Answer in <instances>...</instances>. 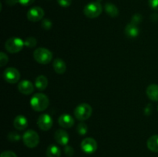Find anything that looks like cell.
Instances as JSON below:
<instances>
[{
	"mask_svg": "<svg viewBox=\"0 0 158 157\" xmlns=\"http://www.w3.org/2000/svg\"><path fill=\"white\" fill-rule=\"evenodd\" d=\"M49 105V100L47 95L43 93H36L30 99V106L32 109L37 112L46 110Z\"/></svg>",
	"mask_w": 158,
	"mask_h": 157,
	"instance_id": "cell-1",
	"label": "cell"
},
{
	"mask_svg": "<svg viewBox=\"0 0 158 157\" xmlns=\"http://www.w3.org/2000/svg\"><path fill=\"white\" fill-rule=\"evenodd\" d=\"M33 57L40 64H48L52 59V53L46 48H38L33 52Z\"/></svg>",
	"mask_w": 158,
	"mask_h": 157,
	"instance_id": "cell-2",
	"label": "cell"
},
{
	"mask_svg": "<svg viewBox=\"0 0 158 157\" xmlns=\"http://www.w3.org/2000/svg\"><path fill=\"white\" fill-rule=\"evenodd\" d=\"M74 116L80 121H84L91 116L93 112L92 107L87 103H82L74 109Z\"/></svg>",
	"mask_w": 158,
	"mask_h": 157,
	"instance_id": "cell-3",
	"label": "cell"
},
{
	"mask_svg": "<svg viewBox=\"0 0 158 157\" xmlns=\"http://www.w3.org/2000/svg\"><path fill=\"white\" fill-rule=\"evenodd\" d=\"M25 43L23 40L17 37L9 38L5 43V49L10 53H17L23 49Z\"/></svg>",
	"mask_w": 158,
	"mask_h": 157,
	"instance_id": "cell-4",
	"label": "cell"
},
{
	"mask_svg": "<svg viewBox=\"0 0 158 157\" xmlns=\"http://www.w3.org/2000/svg\"><path fill=\"white\" fill-rule=\"evenodd\" d=\"M103 8L101 4L98 2H93L86 5L83 9L84 15L89 18H94L98 17L102 13Z\"/></svg>",
	"mask_w": 158,
	"mask_h": 157,
	"instance_id": "cell-5",
	"label": "cell"
},
{
	"mask_svg": "<svg viewBox=\"0 0 158 157\" xmlns=\"http://www.w3.org/2000/svg\"><path fill=\"white\" fill-rule=\"evenodd\" d=\"M24 144L28 148H35L40 143V136L38 133L34 130H27L23 135Z\"/></svg>",
	"mask_w": 158,
	"mask_h": 157,
	"instance_id": "cell-6",
	"label": "cell"
},
{
	"mask_svg": "<svg viewBox=\"0 0 158 157\" xmlns=\"http://www.w3.org/2000/svg\"><path fill=\"white\" fill-rule=\"evenodd\" d=\"M82 150L86 154H92L97 149V143L94 139L88 137L84 139L80 144Z\"/></svg>",
	"mask_w": 158,
	"mask_h": 157,
	"instance_id": "cell-7",
	"label": "cell"
},
{
	"mask_svg": "<svg viewBox=\"0 0 158 157\" xmlns=\"http://www.w3.org/2000/svg\"><path fill=\"white\" fill-rule=\"evenodd\" d=\"M3 76H4L5 80L7 83L14 84V83H16L19 80L20 73L15 68L9 67L6 69H5Z\"/></svg>",
	"mask_w": 158,
	"mask_h": 157,
	"instance_id": "cell-8",
	"label": "cell"
},
{
	"mask_svg": "<svg viewBox=\"0 0 158 157\" xmlns=\"http://www.w3.org/2000/svg\"><path fill=\"white\" fill-rule=\"evenodd\" d=\"M44 16V10L40 6H35L32 7L28 11L27 18L28 19L32 22H39L43 19Z\"/></svg>",
	"mask_w": 158,
	"mask_h": 157,
	"instance_id": "cell-9",
	"label": "cell"
},
{
	"mask_svg": "<svg viewBox=\"0 0 158 157\" xmlns=\"http://www.w3.org/2000/svg\"><path fill=\"white\" fill-rule=\"evenodd\" d=\"M37 125L43 131H48L52 126V119L48 114H42L38 117Z\"/></svg>",
	"mask_w": 158,
	"mask_h": 157,
	"instance_id": "cell-10",
	"label": "cell"
},
{
	"mask_svg": "<svg viewBox=\"0 0 158 157\" xmlns=\"http://www.w3.org/2000/svg\"><path fill=\"white\" fill-rule=\"evenodd\" d=\"M54 138H55L56 142L61 146H66L69 143V135L63 129H57L54 135Z\"/></svg>",
	"mask_w": 158,
	"mask_h": 157,
	"instance_id": "cell-11",
	"label": "cell"
},
{
	"mask_svg": "<svg viewBox=\"0 0 158 157\" xmlns=\"http://www.w3.org/2000/svg\"><path fill=\"white\" fill-rule=\"evenodd\" d=\"M18 90L24 95H29L34 91V86L28 80H23L18 85Z\"/></svg>",
	"mask_w": 158,
	"mask_h": 157,
	"instance_id": "cell-12",
	"label": "cell"
},
{
	"mask_svg": "<svg viewBox=\"0 0 158 157\" xmlns=\"http://www.w3.org/2000/svg\"><path fill=\"white\" fill-rule=\"evenodd\" d=\"M58 123L61 127L69 129L74 125V119L69 114H63L59 117Z\"/></svg>",
	"mask_w": 158,
	"mask_h": 157,
	"instance_id": "cell-13",
	"label": "cell"
},
{
	"mask_svg": "<svg viewBox=\"0 0 158 157\" xmlns=\"http://www.w3.org/2000/svg\"><path fill=\"white\" fill-rule=\"evenodd\" d=\"M13 126L18 130H24L28 126L27 119L23 115H17L13 121Z\"/></svg>",
	"mask_w": 158,
	"mask_h": 157,
	"instance_id": "cell-14",
	"label": "cell"
},
{
	"mask_svg": "<svg viewBox=\"0 0 158 157\" xmlns=\"http://www.w3.org/2000/svg\"><path fill=\"white\" fill-rule=\"evenodd\" d=\"M147 95L152 101H158V85L151 84L147 88Z\"/></svg>",
	"mask_w": 158,
	"mask_h": 157,
	"instance_id": "cell-15",
	"label": "cell"
},
{
	"mask_svg": "<svg viewBox=\"0 0 158 157\" xmlns=\"http://www.w3.org/2000/svg\"><path fill=\"white\" fill-rule=\"evenodd\" d=\"M53 69L57 74L65 73L66 70V65L63 59L61 58H56L53 61Z\"/></svg>",
	"mask_w": 158,
	"mask_h": 157,
	"instance_id": "cell-16",
	"label": "cell"
},
{
	"mask_svg": "<svg viewBox=\"0 0 158 157\" xmlns=\"http://www.w3.org/2000/svg\"><path fill=\"white\" fill-rule=\"evenodd\" d=\"M125 33L130 38H136L139 35V29L137 25L134 23H129L125 28Z\"/></svg>",
	"mask_w": 158,
	"mask_h": 157,
	"instance_id": "cell-17",
	"label": "cell"
},
{
	"mask_svg": "<svg viewBox=\"0 0 158 157\" xmlns=\"http://www.w3.org/2000/svg\"><path fill=\"white\" fill-rule=\"evenodd\" d=\"M148 148L154 152H158V135H154L148 139L147 142Z\"/></svg>",
	"mask_w": 158,
	"mask_h": 157,
	"instance_id": "cell-18",
	"label": "cell"
},
{
	"mask_svg": "<svg viewBox=\"0 0 158 157\" xmlns=\"http://www.w3.org/2000/svg\"><path fill=\"white\" fill-rule=\"evenodd\" d=\"M48 86V79L45 75H39L35 81V86L40 91L46 89Z\"/></svg>",
	"mask_w": 158,
	"mask_h": 157,
	"instance_id": "cell-19",
	"label": "cell"
},
{
	"mask_svg": "<svg viewBox=\"0 0 158 157\" xmlns=\"http://www.w3.org/2000/svg\"><path fill=\"white\" fill-rule=\"evenodd\" d=\"M46 156L47 157H60L61 151L56 145H50L46 149Z\"/></svg>",
	"mask_w": 158,
	"mask_h": 157,
	"instance_id": "cell-20",
	"label": "cell"
},
{
	"mask_svg": "<svg viewBox=\"0 0 158 157\" xmlns=\"http://www.w3.org/2000/svg\"><path fill=\"white\" fill-rule=\"evenodd\" d=\"M105 11L110 17L115 18L119 15V10L115 5L107 2L105 5Z\"/></svg>",
	"mask_w": 158,
	"mask_h": 157,
	"instance_id": "cell-21",
	"label": "cell"
},
{
	"mask_svg": "<svg viewBox=\"0 0 158 157\" xmlns=\"http://www.w3.org/2000/svg\"><path fill=\"white\" fill-rule=\"evenodd\" d=\"M77 132L81 135H84L87 132V126L86 123L82 121L79 123L77 126Z\"/></svg>",
	"mask_w": 158,
	"mask_h": 157,
	"instance_id": "cell-22",
	"label": "cell"
},
{
	"mask_svg": "<svg viewBox=\"0 0 158 157\" xmlns=\"http://www.w3.org/2000/svg\"><path fill=\"white\" fill-rule=\"evenodd\" d=\"M25 46L28 48H34L36 46L37 41L34 37H28L24 41Z\"/></svg>",
	"mask_w": 158,
	"mask_h": 157,
	"instance_id": "cell-23",
	"label": "cell"
},
{
	"mask_svg": "<svg viewBox=\"0 0 158 157\" xmlns=\"http://www.w3.org/2000/svg\"><path fill=\"white\" fill-rule=\"evenodd\" d=\"M8 139L11 142H18L20 139V135L17 132H11L8 135Z\"/></svg>",
	"mask_w": 158,
	"mask_h": 157,
	"instance_id": "cell-24",
	"label": "cell"
},
{
	"mask_svg": "<svg viewBox=\"0 0 158 157\" xmlns=\"http://www.w3.org/2000/svg\"><path fill=\"white\" fill-rule=\"evenodd\" d=\"M8 61H9L8 56L4 53V52H2L1 53H0V66H1V67H2L5 65L7 64Z\"/></svg>",
	"mask_w": 158,
	"mask_h": 157,
	"instance_id": "cell-25",
	"label": "cell"
},
{
	"mask_svg": "<svg viewBox=\"0 0 158 157\" xmlns=\"http://www.w3.org/2000/svg\"><path fill=\"white\" fill-rule=\"evenodd\" d=\"M52 22L50 20L48 19V18H45L42 22V27L46 30H49L52 28Z\"/></svg>",
	"mask_w": 158,
	"mask_h": 157,
	"instance_id": "cell-26",
	"label": "cell"
},
{
	"mask_svg": "<svg viewBox=\"0 0 158 157\" xmlns=\"http://www.w3.org/2000/svg\"><path fill=\"white\" fill-rule=\"evenodd\" d=\"M57 2L60 6L64 8L69 7L72 3V0H57Z\"/></svg>",
	"mask_w": 158,
	"mask_h": 157,
	"instance_id": "cell-27",
	"label": "cell"
},
{
	"mask_svg": "<svg viewBox=\"0 0 158 157\" xmlns=\"http://www.w3.org/2000/svg\"><path fill=\"white\" fill-rule=\"evenodd\" d=\"M0 157H17V155L14 152H12V151L6 150L2 152L1 155H0Z\"/></svg>",
	"mask_w": 158,
	"mask_h": 157,
	"instance_id": "cell-28",
	"label": "cell"
},
{
	"mask_svg": "<svg viewBox=\"0 0 158 157\" xmlns=\"http://www.w3.org/2000/svg\"><path fill=\"white\" fill-rule=\"evenodd\" d=\"M148 5L153 10L158 11V0H148Z\"/></svg>",
	"mask_w": 158,
	"mask_h": 157,
	"instance_id": "cell-29",
	"label": "cell"
},
{
	"mask_svg": "<svg viewBox=\"0 0 158 157\" xmlns=\"http://www.w3.org/2000/svg\"><path fill=\"white\" fill-rule=\"evenodd\" d=\"M64 152H65V154H66L67 156H69V157H71L72 155H73V154H74L73 149L70 146H67V145H66V146H65Z\"/></svg>",
	"mask_w": 158,
	"mask_h": 157,
	"instance_id": "cell-30",
	"label": "cell"
},
{
	"mask_svg": "<svg viewBox=\"0 0 158 157\" xmlns=\"http://www.w3.org/2000/svg\"><path fill=\"white\" fill-rule=\"evenodd\" d=\"M141 19H142L141 15H139V14H136V15L133 17V19H132V22H131L137 25L140 21H141Z\"/></svg>",
	"mask_w": 158,
	"mask_h": 157,
	"instance_id": "cell-31",
	"label": "cell"
},
{
	"mask_svg": "<svg viewBox=\"0 0 158 157\" xmlns=\"http://www.w3.org/2000/svg\"><path fill=\"white\" fill-rule=\"evenodd\" d=\"M35 2V0H19V3L22 5V6H28L29 5L32 4Z\"/></svg>",
	"mask_w": 158,
	"mask_h": 157,
	"instance_id": "cell-32",
	"label": "cell"
},
{
	"mask_svg": "<svg viewBox=\"0 0 158 157\" xmlns=\"http://www.w3.org/2000/svg\"><path fill=\"white\" fill-rule=\"evenodd\" d=\"M6 2L7 3L9 6H14L19 2V0H6Z\"/></svg>",
	"mask_w": 158,
	"mask_h": 157,
	"instance_id": "cell-33",
	"label": "cell"
},
{
	"mask_svg": "<svg viewBox=\"0 0 158 157\" xmlns=\"http://www.w3.org/2000/svg\"><path fill=\"white\" fill-rule=\"evenodd\" d=\"M157 110H158V107H157Z\"/></svg>",
	"mask_w": 158,
	"mask_h": 157,
	"instance_id": "cell-34",
	"label": "cell"
}]
</instances>
